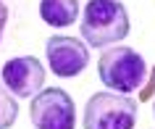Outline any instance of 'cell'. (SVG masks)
I'll return each instance as SVG.
<instances>
[{
    "label": "cell",
    "instance_id": "obj_2",
    "mask_svg": "<svg viewBox=\"0 0 155 129\" xmlns=\"http://www.w3.org/2000/svg\"><path fill=\"white\" fill-rule=\"evenodd\" d=\"M100 82L118 95H129L147 82V63L134 48H108L97 61Z\"/></svg>",
    "mask_w": 155,
    "mask_h": 129
},
{
    "label": "cell",
    "instance_id": "obj_6",
    "mask_svg": "<svg viewBox=\"0 0 155 129\" xmlns=\"http://www.w3.org/2000/svg\"><path fill=\"white\" fill-rule=\"evenodd\" d=\"M3 84L16 97H34L37 90L45 84V69H42L40 58L21 56V58L5 61V66H3Z\"/></svg>",
    "mask_w": 155,
    "mask_h": 129
},
{
    "label": "cell",
    "instance_id": "obj_7",
    "mask_svg": "<svg viewBox=\"0 0 155 129\" xmlns=\"http://www.w3.org/2000/svg\"><path fill=\"white\" fill-rule=\"evenodd\" d=\"M40 16L50 26H71L79 19V0H40Z\"/></svg>",
    "mask_w": 155,
    "mask_h": 129
},
{
    "label": "cell",
    "instance_id": "obj_1",
    "mask_svg": "<svg viewBox=\"0 0 155 129\" xmlns=\"http://www.w3.org/2000/svg\"><path fill=\"white\" fill-rule=\"evenodd\" d=\"M129 13L121 0H90L82 16V37L90 48H110L126 40Z\"/></svg>",
    "mask_w": 155,
    "mask_h": 129
},
{
    "label": "cell",
    "instance_id": "obj_3",
    "mask_svg": "<svg viewBox=\"0 0 155 129\" xmlns=\"http://www.w3.org/2000/svg\"><path fill=\"white\" fill-rule=\"evenodd\" d=\"M84 129H134L137 100L118 92H95L84 105Z\"/></svg>",
    "mask_w": 155,
    "mask_h": 129
},
{
    "label": "cell",
    "instance_id": "obj_10",
    "mask_svg": "<svg viewBox=\"0 0 155 129\" xmlns=\"http://www.w3.org/2000/svg\"><path fill=\"white\" fill-rule=\"evenodd\" d=\"M153 119H155V103H153Z\"/></svg>",
    "mask_w": 155,
    "mask_h": 129
},
{
    "label": "cell",
    "instance_id": "obj_4",
    "mask_svg": "<svg viewBox=\"0 0 155 129\" xmlns=\"http://www.w3.org/2000/svg\"><path fill=\"white\" fill-rule=\"evenodd\" d=\"M29 119L37 129H74L76 127V105L66 90L48 87L32 97Z\"/></svg>",
    "mask_w": 155,
    "mask_h": 129
},
{
    "label": "cell",
    "instance_id": "obj_5",
    "mask_svg": "<svg viewBox=\"0 0 155 129\" xmlns=\"http://www.w3.org/2000/svg\"><path fill=\"white\" fill-rule=\"evenodd\" d=\"M45 56H48L50 71L63 79L79 76L90 63V48L79 37H68V34H53L45 42Z\"/></svg>",
    "mask_w": 155,
    "mask_h": 129
},
{
    "label": "cell",
    "instance_id": "obj_8",
    "mask_svg": "<svg viewBox=\"0 0 155 129\" xmlns=\"http://www.w3.org/2000/svg\"><path fill=\"white\" fill-rule=\"evenodd\" d=\"M16 116H18V103H16V97H13L8 90L0 84V129L13 127V124H16Z\"/></svg>",
    "mask_w": 155,
    "mask_h": 129
},
{
    "label": "cell",
    "instance_id": "obj_9",
    "mask_svg": "<svg viewBox=\"0 0 155 129\" xmlns=\"http://www.w3.org/2000/svg\"><path fill=\"white\" fill-rule=\"evenodd\" d=\"M5 21H8V8H5V3H0V40L5 32Z\"/></svg>",
    "mask_w": 155,
    "mask_h": 129
}]
</instances>
